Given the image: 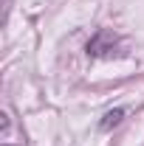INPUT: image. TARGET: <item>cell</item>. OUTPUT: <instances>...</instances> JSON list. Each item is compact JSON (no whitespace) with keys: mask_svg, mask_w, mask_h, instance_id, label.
<instances>
[{"mask_svg":"<svg viewBox=\"0 0 144 146\" xmlns=\"http://www.w3.org/2000/svg\"><path fill=\"white\" fill-rule=\"evenodd\" d=\"M124 115H127V112H124V107H116V110H108L99 127L105 129V132H110V129H113V127H119V124L124 121Z\"/></svg>","mask_w":144,"mask_h":146,"instance_id":"cell-2","label":"cell"},{"mask_svg":"<svg viewBox=\"0 0 144 146\" xmlns=\"http://www.w3.org/2000/svg\"><path fill=\"white\" fill-rule=\"evenodd\" d=\"M116 45H119L116 34L108 31V28H102V31H96L93 39L88 42V54H90V56H102V59H105V56H113Z\"/></svg>","mask_w":144,"mask_h":146,"instance_id":"cell-1","label":"cell"}]
</instances>
